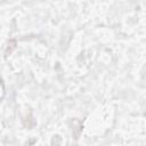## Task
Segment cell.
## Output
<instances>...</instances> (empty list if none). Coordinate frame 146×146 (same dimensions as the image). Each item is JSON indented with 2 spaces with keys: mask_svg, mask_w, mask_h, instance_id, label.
I'll return each mask as SVG.
<instances>
[{
  "mask_svg": "<svg viewBox=\"0 0 146 146\" xmlns=\"http://www.w3.org/2000/svg\"><path fill=\"white\" fill-rule=\"evenodd\" d=\"M16 48V40L15 39H11V40H9V42H8V46H7V49H6V56H8L9 54H11L13 52V50Z\"/></svg>",
  "mask_w": 146,
  "mask_h": 146,
  "instance_id": "obj_1",
  "label": "cell"
}]
</instances>
